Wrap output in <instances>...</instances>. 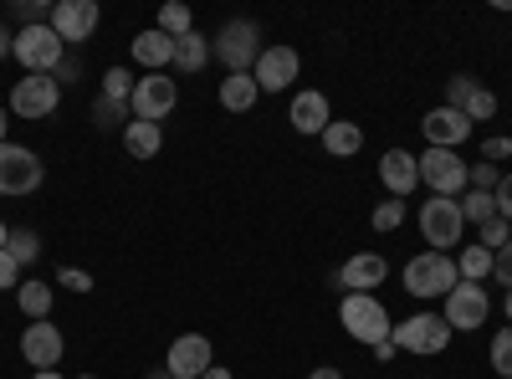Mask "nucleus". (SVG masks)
<instances>
[{
	"label": "nucleus",
	"instance_id": "obj_1",
	"mask_svg": "<svg viewBox=\"0 0 512 379\" xmlns=\"http://www.w3.org/2000/svg\"><path fill=\"white\" fill-rule=\"evenodd\" d=\"M338 318H344L349 339L364 344V349H379V344L395 333V318H390V308L379 303V292H344V303H338Z\"/></svg>",
	"mask_w": 512,
	"mask_h": 379
},
{
	"label": "nucleus",
	"instance_id": "obj_2",
	"mask_svg": "<svg viewBox=\"0 0 512 379\" xmlns=\"http://www.w3.org/2000/svg\"><path fill=\"white\" fill-rule=\"evenodd\" d=\"M210 57L226 67V77H231V72H251L256 57H262V26L246 21V16L226 21V26L216 31V41H210Z\"/></svg>",
	"mask_w": 512,
	"mask_h": 379
},
{
	"label": "nucleus",
	"instance_id": "obj_3",
	"mask_svg": "<svg viewBox=\"0 0 512 379\" xmlns=\"http://www.w3.org/2000/svg\"><path fill=\"white\" fill-rule=\"evenodd\" d=\"M400 282H405L410 298H446L461 282V272H456V257H446V251H420V257L405 262Z\"/></svg>",
	"mask_w": 512,
	"mask_h": 379
},
{
	"label": "nucleus",
	"instance_id": "obj_4",
	"mask_svg": "<svg viewBox=\"0 0 512 379\" xmlns=\"http://www.w3.org/2000/svg\"><path fill=\"white\" fill-rule=\"evenodd\" d=\"M420 236L431 251H451L466 241V216H461V200H446V195H431L420 200Z\"/></svg>",
	"mask_w": 512,
	"mask_h": 379
},
{
	"label": "nucleus",
	"instance_id": "obj_5",
	"mask_svg": "<svg viewBox=\"0 0 512 379\" xmlns=\"http://www.w3.org/2000/svg\"><path fill=\"white\" fill-rule=\"evenodd\" d=\"M11 57H16L31 77H57V67L67 62V47H62V36H57L52 26H21Z\"/></svg>",
	"mask_w": 512,
	"mask_h": 379
},
{
	"label": "nucleus",
	"instance_id": "obj_6",
	"mask_svg": "<svg viewBox=\"0 0 512 379\" xmlns=\"http://www.w3.org/2000/svg\"><path fill=\"white\" fill-rule=\"evenodd\" d=\"M420 185H431V195H466L472 190V164H461V149H425L420 154Z\"/></svg>",
	"mask_w": 512,
	"mask_h": 379
},
{
	"label": "nucleus",
	"instance_id": "obj_7",
	"mask_svg": "<svg viewBox=\"0 0 512 379\" xmlns=\"http://www.w3.org/2000/svg\"><path fill=\"white\" fill-rule=\"evenodd\" d=\"M180 103V82L169 77V72H144L134 82V98H128V113L144 118V123H164L169 113H175Z\"/></svg>",
	"mask_w": 512,
	"mask_h": 379
},
{
	"label": "nucleus",
	"instance_id": "obj_8",
	"mask_svg": "<svg viewBox=\"0 0 512 379\" xmlns=\"http://www.w3.org/2000/svg\"><path fill=\"white\" fill-rule=\"evenodd\" d=\"M47 180V164L26 144H0V195H31Z\"/></svg>",
	"mask_w": 512,
	"mask_h": 379
},
{
	"label": "nucleus",
	"instance_id": "obj_9",
	"mask_svg": "<svg viewBox=\"0 0 512 379\" xmlns=\"http://www.w3.org/2000/svg\"><path fill=\"white\" fill-rule=\"evenodd\" d=\"M441 318H446V328L456 333H477L487 318H492V298H487V287L482 282H456L451 292H446V308H441Z\"/></svg>",
	"mask_w": 512,
	"mask_h": 379
},
{
	"label": "nucleus",
	"instance_id": "obj_10",
	"mask_svg": "<svg viewBox=\"0 0 512 379\" xmlns=\"http://www.w3.org/2000/svg\"><path fill=\"white\" fill-rule=\"evenodd\" d=\"M390 339H395V349H400V354H446L451 328H446V318H441V313H415V318L395 323Z\"/></svg>",
	"mask_w": 512,
	"mask_h": 379
},
{
	"label": "nucleus",
	"instance_id": "obj_11",
	"mask_svg": "<svg viewBox=\"0 0 512 379\" xmlns=\"http://www.w3.org/2000/svg\"><path fill=\"white\" fill-rule=\"evenodd\" d=\"M62 108V82L57 77H21L16 88H11V113L26 118V123H41V118H52Z\"/></svg>",
	"mask_w": 512,
	"mask_h": 379
},
{
	"label": "nucleus",
	"instance_id": "obj_12",
	"mask_svg": "<svg viewBox=\"0 0 512 379\" xmlns=\"http://www.w3.org/2000/svg\"><path fill=\"white\" fill-rule=\"evenodd\" d=\"M297 72H303V57H297V47H282V41H272V47H262V57H256L251 77L262 93H287Z\"/></svg>",
	"mask_w": 512,
	"mask_h": 379
},
{
	"label": "nucleus",
	"instance_id": "obj_13",
	"mask_svg": "<svg viewBox=\"0 0 512 379\" xmlns=\"http://www.w3.org/2000/svg\"><path fill=\"white\" fill-rule=\"evenodd\" d=\"M103 11L98 0H57L52 6V31L62 36V47H82V41H93Z\"/></svg>",
	"mask_w": 512,
	"mask_h": 379
},
{
	"label": "nucleus",
	"instance_id": "obj_14",
	"mask_svg": "<svg viewBox=\"0 0 512 379\" xmlns=\"http://www.w3.org/2000/svg\"><path fill=\"white\" fill-rule=\"evenodd\" d=\"M62 354H67V339H62V328H57L52 318L21 328V359H26L31 369H57Z\"/></svg>",
	"mask_w": 512,
	"mask_h": 379
},
{
	"label": "nucleus",
	"instance_id": "obj_15",
	"mask_svg": "<svg viewBox=\"0 0 512 379\" xmlns=\"http://www.w3.org/2000/svg\"><path fill=\"white\" fill-rule=\"evenodd\" d=\"M210 364H216V354H210L205 333H180V339L169 344V354H164V369L175 379H200Z\"/></svg>",
	"mask_w": 512,
	"mask_h": 379
},
{
	"label": "nucleus",
	"instance_id": "obj_16",
	"mask_svg": "<svg viewBox=\"0 0 512 379\" xmlns=\"http://www.w3.org/2000/svg\"><path fill=\"white\" fill-rule=\"evenodd\" d=\"M379 185L390 190V200H405L410 190H420V154H410V149H384V154H379Z\"/></svg>",
	"mask_w": 512,
	"mask_h": 379
},
{
	"label": "nucleus",
	"instance_id": "obj_17",
	"mask_svg": "<svg viewBox=\"0 0 512 379\" xmlns=\"http://www.w3.org/2000/svg\"><path fill=\"white\" fill-rule=\"evenodd\" d=\"M420 134L431 139V149H461L466 139H472V123H466V113H456V108H431L420 118Z\"/></svg>",
	"mask_w": 512,
	"mask_h": 379
},
{
	"label": "nucleus",
	"instance_id": "obj_18",
	"mask_svg": "<svg viewBox=\"0 0 512 379\" xmlns=\"http://www.w3.org/2000/svg\"><path fill=\"white\" fill-rule=\"evenodd\" d=\"M384 277H390V262L379 257V251H354V257L338 267V287L344 292H374V287H384Z\"/></svg>",
	"mask_w": 512,
	"mask_h": 379
},
{
	"label": "nucleus",
	"instance_id": "obj_19",
	"mask_svg": "<svg viewBox=\"0 0 512 379\" xmlns=\"http://www.w3.org/2000/svg\"><path fill=\"white\" fill-rule=\"evenodd\" d=\"M287 123H292V129L297 134H313V139H323V129H328V123H333V108H328V98L323 93H297L292 103H287Z\"/></svg>",
	"mask_w": 512,
	"mask_h": 379
},
{
	"label": "nucleus",
	"instance_id": "obj_20",
	"mask_svg": "<svg viewBox=\"0 0 512 379\" xmlns=\"http://www.w3.org/2000/svg\"><path fill=\"white\" fill-rule=\"evenodd\" d=\"M128 47H134V62H139L144 72H164L169 62H175V36H164L159 26L139 31L134 41H128Z\"/></svg>",
	"mask_w": 512,
	"mask_h": 379
},
{
	"label": "nucleus",
	"instance_id": "obj_21",
	"mask_svg": "<svg viewBox=\"0 0 512 379\" xmlns=\"http://www.w3.org/2000/svg\"><path fill=\"white\" fill-rule=\"evenodd\" d=\"M323 149L333 159H354L364 149V129H359V123H349V118H333L328 129H323Z\"/></svg>",
	"mask_w": 512,
	"mask_h": 379
},
{
	"label": "nucleus",
	"instance_id": "obj_22",
	"mask_svg": "<svg viewBox=\"0 0 512 379\" xmlns=\"http://www.w3.org/2000/svg\"><path fill=\"white\" fill-rule=\"evenodd\" d=\"M123 149L134 154V159H154V154L164 149V129H159V123H144V118H128Z\"/></svg>",
	"mask_w": 512,
	"mask_h": 379
},
{
	"label": "nucleus",
	"instance_id": "obj_23",
	"mask_svg": "<svg viewBox=\"0 0 512 379\" xmlns=\"http://www.w3.org/2000/svg\"><path fill=\"white\" fill-rule=\"evenodd\" d=\"M256 98H262V88H256L251 72H231L221 82V108L226 113H246V108H256Z\"/></svg>",
	"mask_w": 512,
	"mask_h": 379
},
{
	"label": "nucleus",
	"instance_id": "obj_24",
	"mask_svg": "<svg viewBox=\"0 0 512 379\" xmlns=\"http://www.w3.org/2000/svg\"><path fill=\"white\" fill-rule=\"evenodd\" d=\"M52 292H57V287L41 282V277H36V282H21V287H16V308H21L31 323H41V318H52Z\"/></svg>",
	"mask_w": 512,
	"mask_h": 379
},
{
	"label": "nucleus",
	"instance_id": "obj_25",
	"mask_svg": "<svg viewBox=\"0 0 512 379\" xmlns=\"http://www.w3.org/2000/svg\"><path fill=\"white\" fill-rule=\"evenodd\" d=\"M205 62H210V36H200V31H190V36H180L175 41V62H169V67H175V72H205Z\"/></svg>",
	"mask_w": 512,
	"mask_h": 379
},
{
	"label": "nucleus",
	"instance_id": "obj_26",
	"mask_svg": "<svg viewBox=\"0 0 512 379\" xmlns=\"http://www.w3.org/2000/svg\"><path fill=\"white\" fill-rule=\"evenodd\" d=\"M456 272H461V282H487L492 277V251L487 246H461Z\"/></svg>",
	"mask_w": 512,
	"mask_h": 379
},
{
	"label": "nucleus",
	"instance_id": "obj_27",
	"mask_svg": "<svg viewBox=\"0 0 512 379\" xmlns=\"http://www.w3.org/2000/svg\"><path fill=\"white\" fill-rule=\"evenodd\" d=\"M159 31H164V36H175V41L190 36V31H195V11L180 6V0H169V6H159Z\"/></svg>",
	"mask_w": 512,
	"mask_h": 379
},
{
	"label": "nucleus",
	"instance_id": "obj_28",
	"mask_svg": "<svg viewBox=\"0 0 512 379\" xmlns=\"http://www.w3.org/2000/svg\"><path fill=\"white\" fill-rule=\"evenodd\" d=\"M128 103H113V98H103L98 93V103H93V129H128Z\"/></svg>",
	"mask_w": 512,
	"mask_h": 379
},
{
	"label": "nucleus",
	"instance_id": "obj_29",
	"mask_svg": "<svg viewBox=\"0 0 512 379\" xmlns=\"http://www.w3.org/2000/svg\"><path fill=\"white\" fill-rule=\"evenodd\" d=\"M461 216H466V226H482V221L497 216V205H492L487 190H466V195H461Z\"/></svg>",
	"mask_w": 512,
	"mask_h": 379
},
{
	"label": "nucleus",
	"instance_id": "obj_30",
	"mask_svg": "<svg viewBox=\"0 0 512 379\" xmlns=\"http://www.w3.org/2000/svg\"><path fill=\"white\" fill-rule=\"evenodd\" d=\"M405 216H410V205H405V200H379V205H374V216H369V226H374V231H400Z\"/></svg>",
	"mask_w": 512,
	"mask_h": 379
},
{
	"label": "nucleus",
	"instance_id": "obj_31",
	"mask_svg": "<svg viewBox=\"0 0 512 379\" xmlns=\"http://www.w3.org/2000/svg\"><path fill=\"white\" fill-rule=\"evenodd\" d=\"M134 72H128V67H108L103 72V98H113V103H128V98H134Z\"/></svg>",
	"mask_w": 512,
	"mask_h": 379
},
{
	"label": "nucleus",
	"instance_id": "obj_32",
	"mask_svg": "<svg viewBox=\"0 0 512 379\" xmlns=\"http://www.w3.org/2000/svg\"><path fill=\"white\" fill-rule=\"evenodd\" d=\"M6 251L21 262V267H31V262H41V241H36V231H26V226H16L11 231V241H6Z\"/></svg>",
	"mask_w": 512,
	"mask_h": 379
},
{
	"label": "nucleus",
	"instance_id": "obj_33",
	"mask_svg": "<svg viewBox=\"0 0 512 379\" xmlns=\"http://www.w3.org/2000/svg\"><path fill=\"white\" fill-rule=\"evenodd\" d=\"M487 359H492V369H497L502 379H512V323L492 333V354H487Z\"/></svg>",
	"mask_w": 512,
	"mask_h": 379
},
{
	"label": "nucleus",
	"instance_id": "obj_34",
	"mask_svg": "<svg viewBox=\"0 0 512 379\" xmlns=\"http://www.w3.org/2000/svg\"><path fill=\"white\" fill-rule=\"evenodd\" d=\"M507 241H512V226H507L502 216H492V221H482V226H477V246H487L492 257H497V251H502Z\"/></svg>",
	"mask_w": 512,
	"mask_h": 379
},
{
	"label": "nucleus",
	"instance_id": "obj_35",
	"mask_svg": "<svg viewBox=\"0 0 512 379\" xmlns=\"http://www.w3.org/2000/svg\"><path fill=\"white\" fill-rule=\"evenodd\" d=\"M466 123H487V118H497V93L492 88H477L472 98H466Z\"/></svg>",
	"mask_w": 512,
	"mask_h": 379
},
{
	"label": "nucleus",
	"instance_id": "obj_36",
	"mask_svg": "<svg viewBox=\"0 0 512 379\" xmlns=\"http://www.w3.org/2000/svg\"><path fill=\"white\" fill-rule=\"evenodd\" d=\"M477 88H482L477 77H466V72H456V77L446 82V108H456V113H461V108H466V98H472Z\"/></svg>",
	"mask_w": 512,
	"mask_h": 379
},
{
	"label": "nucleus",
	"instance_id": "obj_37",
	"mask_svg": "<svg viewBox=\"0 0 512 379\" xmlns=\"http://www.w3.org/2000/svg\"><path fill=\"white\" fill-rule=\"evenodd\" d=\"M492 205H497V216H502V221L512 226V170H507V175L497 180V190H492Z\"/></svg>",
	"mask_w": 512,
	"mask_h": 379
},
{
	"label": "nucleus",
	"instance_id": "obj_38",
	"mask_svg": "<svg viewBox=\"0 0 512 379\" xmlns=\"http://www.w3.org/2000/svg\"><path fill=\"white\" fill-rule=\"evenodd\" d=\"M21 262L11 257V251H0V292H11V287H21Z\"/></svg>",
	"mask_w": 512,
	"mask_h": 379
},
{
	"label": "nucleus",
	"instance_id": "obj_39",
	"mask_svg": "<svg viewBox=\"0 0 512 379\" xmlns=\"http://www.w3.org/2000/svg\"><path fill=\"white\" fill-rule=\"evenodd\" d=\"M57 287H67V292H93V277L82 272V267H62V272H57Z\"/></svg>",
	"mask_w": 512,
	"mask_h": 379
},
{
	"label": "nucleus",
	"instance_id": "obj_40",
	"mask_svg": "<svg viewBox=\"0 0 512 379\" xmlns=\"http://www.w3.org/2000/svg\"><path fill=\"white\" fill-rule=\"evenodd\" d=\"M497 180H502V170H497V164H472V190H497Z\"/></svg>",
	"mask_w": 512,
	"mask_h": 379
},
{
	"label": "nucleus",
	"instance_id": "obj_41",
	"mask_svg": "<svg viewBox=\"0 0 512 379\" xmlns=\"http://www.w3.org/2000/svg\"><path fill=\"white\" fill-rule=\"evenodd\" d=\"M492 277L502 282V287H512V241L497 251V257H492Z\"/></svg>",
	"mask_w": 512,
	"mask_h": 379
},
{
	"label": "nucleus",
	"instance_id": "obj_42",
	"mask_svg": "<svg viewBox=\"0 0 512 379\" xmlns=\"http://www.w3.org/2000/svg\"><path fill=\"white\" fill-rule=\"evenodd\" d=\"M507 154H512V139H507V134L482 144V159H487V164H497V159H507Z\"/></svg>",
	"mask_w": 512,
	"mask_h": 379
},
{
	"label": "nucleus",
	"instance_id": "obj_43",
	"mask_svg": "<svg viewBox=\"0 0 512 379\" xmlns=\"http://www.w3.org/2000/svg\"><path fill=\"white\" fill-rule=\"evenodd\" d=\"M77 77H82V62H77V57H67V62L57 67V82H77Z\"/></svg>",
	"mask_w": 512,
	"mask_h": 379
},
{
	"label": "nucleus",
	"instance_id": "obj_44",
	"mask_svg": "<svg viewBox=\"0 0 512 379\" xmlns=\"http://www.w3.org/2000/svg\"><path fill=\"white\" fill-rule=\"evenodd\" d=\"M11 47H16V31H11V26H0V62L11 57Z\"/></svg>",
	"mask_w": 512,
	"mask_h": 379
},
{
	"label": "nucleus",
	"instance_id": "obj_45",
	"mask_svg": "<svg viewBox=\"0 0 512 379\" xmlns=\"http://www.w3.org/2000/svg\"><path fill=\"white\" fill-rule=\"evenodd\" d=\"M0 144H11V108L0 103Z\"/></svg>",
	"mask_w": 512,
	"mask_h": 379
},
{
	"label": "nucleus",
	"instance_id": "obj_46",
	"mask_svg": "<svg viewBox=\"0 0 512 379\" xmlns=\"http://www.w3.org/2000/svg\"><path fill=\"white\" fill-rule=\"evenodd\" d=\"M308 379H344V369H338V364H323V369H313Z\"/></svg>",
	"mask_w": 512,
	"mask_h": 379
},
{
	"label": "nucleus",
	"instance_id": "obj_47",
	"mask_svg": "<svg viewBox=\"0 0 512 379\" xmlns=\"http://www.w3.org/2000/svg\"><path fill=\"white\" fill-rule=\"evenodd\" d=\"M200 379H231V369H221V364H210V369H205Z\"/></svg>",
	"mask_w": 512,
	"mask_h": 379
},
{
	"label": "nucleus",
	"instance_id": "obj_48",
	"mask_svg": "<svg viewBox=\"0 0 512 379\" xmlns=\"http://www.w3.org/2000/svg\"><path fill=\"white\" fill-rule=\"evenodd\" d=\"M31 379H62V369H36Z\"/></svg>",
	"mask_w": 512,
	"mask_h": 379
},
{
	"label": "nucleus",
	"instance_id": "obj_49",
	"mask_svg": "<svg viewBox=\"0 0 512 379\" xmlns=\"http://www.w3.org/2000/svg\"><path fill=\"white\" fill-rule=\"evenodd\" d=\"M502 313H507V323H512V287H507V298H502Z\"/></svg>",
	"mask_w": 512,
	"mask_h": 379
},
{
	"label": "nucleus",
	"instance_id": "obj_50",
	"mask_svg": "<svg viewBox=\"0 0 512 379\" xmlns=\"http://www.w3.org/2000/svg\"><path fill=\"white\" fill-rule=\"evenodd\" d=\"M6 241H11V231H6V221H0V251H6Z\"/></svg>",
	"mask_w": 512,
	"mask_h": 379
},
{
	"label": "nucleus",
	"instance_id": "obj_51",
	"mask_svg": "<svg viewBox=\"0 0 512 379\" xmlns=\"http://www.w3.org/2000/svg\"><path fill=\"white\" fill-rule=\"evenodd\" d=\"M149 379H175V374H169V369H154V374H149Z\"/></svg>",
	"mask_w": 512,
	"mask_h": 379
},
{
	"label": "nucleus",
	"instance_id": "obj_52",
	"mask_svg": "<svg viewBox=\"0 0 512 379\" xmlns=\"http://www.w3.org/2000/svg\"><path fill=\"white\" fill-rule=\"evenodd\" d=\"M77 379H98V374H77Z\"/></svg>",
	"mask_w": 512,
	"mask_h": 379
}]
</instances>
